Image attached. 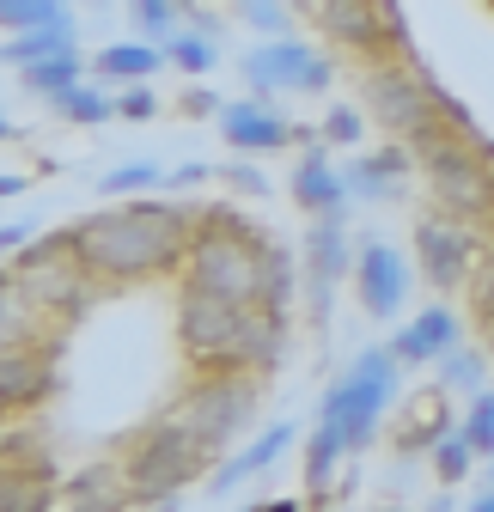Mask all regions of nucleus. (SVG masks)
<instances>
[{
  "instance_id": "bb28decb",
  "label": "nucleus",
  "mask_w": 494,
  "mask_h": 512,
  "mask_svg": "<svg viewBox=\"0 0 494 512\" xmlns=\"http://www.w3.org/2000/svg\"><path fill=\"white\" fill-rule=\"evenodd\" d=\"M74 13L61 0H0V25L7 31H43V25H68Z\"/></svg>"
},
{
  "instance_id": "9d476101",
  "label": "nucleus",
  "mask_w": 494,
  "mask_h": 512,
  "mask_svg": "<svg viewBox=\"0 0 494 512\" xmlns=\"http://www.w3.org/2000/svg\"><path fill=\"white\" fill-rule=\"evenodd\" d=\"M354 293H360V311L366 317H397L403 299H409V263L379 244V238H366L354 250Z\"/></svg>"
},
{
  "instance_id": "f03ea898",
  "label": "nucleus",
  "mask_w": 494,
  "mask_h": 512,
  "mask_svg": "<svg viewBox=\"0 0 494 512\" xmlns=\"http://www.w3.org/2000/svg\"><path fill=\"white\" fill-rule=\"evenodd\" d=\"M208 232L190 238V256H183V281L196 293L232 299V305H257L263 299V238H251V226H238L232 214H208Z\"/></svg>"
},
{
  "instance_id": "79ce46f5",
  "label": "nucleus",
  "mask_w": 494,
  "mask_h": 512,
  "mask_svg": "<svg viewBox=\"0 0 494 512\" xmlns=\"http://www.w3.org/2000/svg\"><path fill=\"white\" fill-rule=\"evenodd\" d=\"M0 244H7L19 256V244H31V220H7V232H0Z\"/></svg>"
},
{
  "instance_id": "423d86ee",
  "label": "nucleus",
  "mask_w": 494,
  "mask_h": 512,
  "mask_svg": "<svg viewBox=\"0 0 494 512\" xmlns=\"http://www.w3.org/2000/svg\"><path fill=\"white\" fill-rule=\"evenodd\" d=\"M366 104H373V116L391 128V135L415 141V147H434V141H452L446 135V116L464 122L427 80L403 74V68H373V80H366Z\"/></svg>"
},
{
  "instance_id": "c03bdc74",
  "label": "nucleus",
  "mask_w": 494,
  "mask_h": 512,
  "mask_svg": "<svg viewBox=\"0 0 494 512\" xmlns=\"http://www.w3.org/2000/svg\"><path fill=\"white\" fill-rule=\"evenodd\" d=\"M464 512H494V488H482V494H476V500H470Z\"/></svg>"
},
{
  "instance_id": "f8f14e48",
  "label": "nucleus",
  "mask_w": 494,
  "mask_h": 512,
  "mask_svg": "<svg viewBox=\"0 0 494 512\" xmlns=\"http://www.w3.org/2000/svg\"><path fill=\"white\" fill-rule=\"evenodd\" d=\"M415 263H421V275L434 281L440 293L464 287V275H470V232H458L446 220H421L415 226Z\"/></svg>"
},
{
  "instance_id": "4c0bfd02",
  "label": "nucleus",
  "mask_w": 494,
  "mask_h": 512,
  "mask_svg": "<svg viewBox=\"0 0 494 512\" xmlns=\"http://www.w3.org/2000/svg\"><path fill=\"white\" fill-rule=\"evenodd\" d=\"M244 19H251L257 31H275V37H287V7H281V0H251V7H244Z\"/></svg>"
},
{
  "instance_id": "dca6fc26",
  "label": "nucleus",
  "mask_w": 494,
  "mask_h": 512,
  "mask_svg": "<svg viewBox=\"0 0 494 512\" xmlns=\"http://www.w3.org/2000/svg\"><path fill=\"white\" fill-rule=\"evenodd\" d=\"M287 445H293V427H287V421H275L269 433H257L251 445H244L238 458H226V464H220V470L208 476V488H214V494H232L238 482H251L257 470H269V464H275V458L287 452Z\"/></svg>"
},
{
  "instance_id": "de8ad7c7",
  "label": "nucleus",
  "mask_w": 494,
  "mask_h": 512,
  "mask_svg": "<svg viewBox=\"0 0 494 512\" xmlns=\"http://www.w3.org/2000/svg\"><path fill=\"white\" fill-rule=\"evenodd\" d=\"M177 7H196V0H177Z\"/></svg>"
},
{
  "instance_id": "c9c22d12",
  "label": "nucleus",
  "mask_w": 494,
  "mask_h": 512,
  "mask_svg": "<svg viewBox=\"0 0 494 512\" xmlns=\"http://www.w3.org/2000/svg\"><path fill=\"white\" fill-rule=\"evenodd\" d=\"M324 135H330L336 147H360V141H366V122H360V110H348V104H336V110L324 116Z\"/></svg>"
},
{
  "instance_id": "f3484780",
  "label": "nucleus",
  "mask_w": 494,
  "mask_h": 512,
  "mask_svg": "<svg viewBox=\"0 0 494 512\" xmlns=\"http://www.w3.org/2000/svg\"><path fill=\"white\" fill-rule=\"evenodd\" d=\"M385 13V7H379ZM379 13H373V0H324L318 19L330 37H342L348 49H373L379 43Z\"/></svg>"
},
{
  "instance_id": "09e8293b",
  "label": "nucleus",
  "mask_w": 494,
  "mask_h": 512,
  "mask_svg": "<svg viewBox=\"0 0 494 512\" xmlns=\"http://www.w3.org/2000/svg\"><path fill=\"white\" fill-rule=\"evenodd\" d=\"M238 7H251V0H238Z\"/></svg>"
},
{
  "instance_id": "58836bf2",
  "label": "nucleus",
  "mask_w": 494,
  "mask_h": 512,
  "mask_svg": "<svg viewBox=\"0 0 494 512\" xmlns=\"http://www.w3.org/2000/svg\"><path fill=\"white\" fill-rule=\"evenodd\" d=\"M153 110H159V98H153L147 86H129V92L116 98V116H129V122H147Z\"/></svg>"
},
{
  "instance_id": "4468645a",
  "label": "nucleus",
  "mask_w": 494,
  "mask_h": 512,
  "mask_svg": "<svg viewBox=\"0 0 494 512\" xmlns=\"http://www.w3.org/2000/svg\"><path fill=\"white\" fill-rule=\"evenodd\" d=\"M452 348H458V317H452L446 305H427V311H415V324H403V330L391 336V354H397L403 366L446 360Z\"/></svg>"
},
{
  "instance_id": "a211bd4d",
  "label": "nucleus",
  "mask_w": 494,
  "mask_h": 512,
  "mask_svg": "<svg viewBox=\"0 0 494 512\" xmlns=\"http://www.w3.org/2000/svg\"><path fill=\"white\" fill-rule=\"evenodd\" d=\"M159 61H165V49H153V43H104L98 49V80H147V74H159Z\"/></svg>"
},
{
  "instance_id": "a18cd8bd",
  "label": "nucleus",
  "mask_w": 494,
  "mask_h": 512,
  "mask_svg": "<svg viewBox=\"0 0 494 512\" xmlns=\"http://www.w3.org/2000/svg\"><path fill=\"white\" fill-rule=\"evenodd\" d=\"M257 512H299V500H269V506H257Z\"/></svg>"
},
{
  "instance_id": "e433bc0d",
  "label": "nucleus",
  "mask_w": 494,
  "mask_h": 512,
  "mask_svg": "<svg viewBox=\"0 0 494 512\" xmlns=\"http://www.w3.org/2000/svg\"><path fill=\"white\" fill-rule=\"evenodd\" d=\"M470 305H476L482 324H494V256H488V263L470 275Z\"/></svg>"
},
{
  "instance_id": "7ed1b4c3",
  "label": "nucleus",
  "mask_w": 494,
  "mask_h": 512,
  "mask_svg": "<svg viewBox=\"0 0 494 512\" xmlns=\"http://www.w3.org/2000/svg\"><path fill=\"white\" fill-rule=\"evenodd\" d=\"M208 458H214V445H208L190 421H183V415H171V421H159V427L141 433V445L129 452L122 476H129L135 500H171L190 476L208 470Z\"/></svg>"
},
{
  "instance_id": "39448f33",
  "label": "nucleus",
  "mask_w": 494,
  "mask_h": 512,
  "mask_svg": "<svg viewBox=\"0 0 494 512\" xmlns=\"http://www.w3.org/2000/svg\"><path fill=\"white\" fill-rule=\"evenodd\" d=\"M177 342L202 372H251L244 366V342H251V305H232L214 293H183L177 305Z\"/></svg>"
},
{
  "instance_id": "37998d69",
  "label": "nucleus",
  "mask_w": 494,
  "mask_h": 512,
  "mask_svg": "<svg viewBox=\"0 0 494 512\" xmlns=\"http://www.w3.org/2000/svg\"><path fill=\"white\" fill-rule=\"evenodd\" d=\"M202 177H208L202 165H177V171H171V183H177V189H190V183H202Z\"/></svg>"
},
{
  "instance_id": "0eeeda50",
  "label": "nucleus",
  "mask_w": 494,
  "mask_h": 512,
  "mask_svg": "<svg viewBox=\"0 0 494 512\" xmlns=\"http://www.w3.org/2000/svg\"><path fill=\"white\" fill-rule=\"evenodd\" d=\"M183 421H190L214 452L220 445H232L244 427H251V415H257V384L251 378H238V372H214V378H202L196 391H190V403L177 409Z\"/></svg>"
},
{
  "instance_id": "a19ab883",
  "label": "nucleus",
  "mask_w": 494,
  "mask_h": 512,
  "mask_svg": "<svg viewBox=\"0 0 494 512\" xmlns=\"http://www.w3.org/2000/svg\"><path fill=\"white\" fill-rule=\"evenodd\" d=\"M183 110H190V116H220L226 104H220L214 92H190V98H183Z\"/></svg>"
},
{
  "instance_id": "f257e3e1",
  "label": "nucleus",
  "mask_w": 494,
  "mask_h": 512,
  "mask_svg": "<svg viewBox=\"0 0 494 512\" xmlns=\"http://www.w3.org/2000/svg\"><path fill=\"white\" fill-rule=\"evenodd\" d=\"M80 263L92 275H110V281H135V275H159L183 256V220L171 208H153V202H135V208H116V214H98L80 226Z\"/></svg>"
},
{
  "instance_id": "7c9ffc66",
  "label": "nucleus",
  "mask_w": 494,
  "mask_h": 512,
  "mask_svg": "<svg viewBox=\"0 0 494 512\" xmlns=\"http://www.w3.org/2000/svg\"><path fill=\"white\" fill-rule=\"evenodd\" d=\"M470 464H476V445L452 427V433L434 445V470H440V482H446V488H458V482L470 476Z\"/></svg>"
},
{
  "instance_id": "5701e85b",
  "label": "nucleus",
  "mask_w": 494,
  "mask_h": 512,
  "mask_svg": "<svg viewBox=\"0 0 494 512\" xmlns=\"http://www.w3.org/2000/svg\"><path fill=\"white\" fill-rule=\"evenodd\" d=\"M68 49H80V43H74V19H68V25H43V31H13V37H7V61H13V68H31V61L68 55Z\"/></svg>"
},
{
  "instance_id": "f704fd0d",
  "label": "nucleus",
  "mask_w": 494,
  "mask_h": 512,
  "mask_svg": "<svg viewBox=\"0 0 494 512\" xmlns=\"http://www.w3.org/2000/svg\"><path fill=\"white\" fill-rule=\"evenodd\" d=\"M446 384L476 397V391H482V354H470V348L458 354V348H452V354H446Z\"/></svg>"
},
{
  "instance_id": "8fccbe9b",
  "label": "nucleus",
  "mask_w": 494,
  "mask_h": 512,
  "mask_svg": "<svg viewBox=\"0 0 494 512\" xmlns=\"http://www.w3.org/2000/svg\"><path fill=\"white\" fill-rule=\"evenodd\" d=\"M244 512H257V506H244Z\"/></svg>"
},
{
  "instance_id": "c85d7f7f",
  "label": "nucleus",
  "mask_w": 494,
  "mask_h": 512,
  "mask_svg": "<svg viewBox=\"0 0 494 512\" xmlns=\"http://www.w3.org/2000/svg\"><path fill=\"white\" fill-rule=\"evenodd\" d=\"M0 512H49V482L31 470H7V488H0Z\"/></svg>"
},
{
  "instance_id": "6e6552de",
  "label": "nucleus",
  "mask_w": 494,
  "mask_h": 512,
  "mask_svg": "<svg viewBox=\"0 0 494 512\" xmlns=\"http://www.w3.org/2000/svg\"><path fill=\"white\" fill-rule=\"evenodd\" d=\"M244 80L257 86V98H269V92H324L330 86V61L299 37H269V43H257L244 55Z\"/></svg>"
},
{
  "instance_id": "4be33fe9",
  "label": "nucleus",
  "mask_w": 494,
  "mask_h": 512,
  "mask_svg": "<svg viewBox=\"0 0 494 512\" xmlns=\"http://www.w3.org/2000/svg\"><path fill=\"white\" fill-rule=\"evenodd\" d=\"M49 391V372L31 360V354H19V348H7V360H0V397H7V409H31L37 397Z\"/></svg>"
},
{
  "instance_id": "c756f323",
  "label": "nucleus",
  "mask_w": 494,
  "mask_h": 512,
  "mask_svg": "<svg viewBox=\"0 0 494 512\" xmlns=\"http://www.w3.org/2000/svg\"><path fill=\"white\" fill-rule=\"evenodd\" d=\"M458 433L476 445V458H494V391H476V397H470V409H464Z\"/></svg>"
},
{
  "instance_id": "ddd939ff",
  "label": "nucleus",
  "mask_w": 494,
  "mask_h": 512,
  "mask_svg": "<svg viewBox=\"0 0 494 512\" xmlns=\"http://www.w3.org/2000/svg\"><path fill=\"white\" fill-rule=\"evenodd\" d=\"M293 135H299V128H293L287 116H275L263 98L226 104V110H220V141H226L232 153H275V147H287Z\"/></svg>"
},
{
  "instance_id": "1a4fd4ad",
  "label": "nucleus",
  "mask_w": 494,
  "mask_h": 512,
  "mask_svg": "<svg viewBox=\"0 0 494 512\" xmlns=\"http://www.w3.org/2000/svg\"><path fill=\"white\" fill-rule=\"evenodd\" d=\"M421 165H427V177H434L440 202L458 208L464 220H482V214L494 208V183H488V171L464 153V141H434V147H421Z\"/></svg>"
},
{
  "instance_id": "cd10ccee",
  "label": "nucleus",
  "mask_w": 494,
  "mask_h": 512,
  "mask_svg": "<svg viewBox=\"0 0 494 512\" xmlns=\"http://www.w3.org/2000/svg\"><path fill=\"white\" fill-rule=\"evenodd\" d=\"M25 86H31V92H43V98H55V92L80 86V49L49 55V61H31V68H25Z\"/></svg>"
},
{
  "instance_id": "a878e982",
  "label": "nucleus",
  "mask_w": 494,
  "mask_h": 512,
  "mask_svg": "<svg viewBox=\"0 0 494 512\" xmlns=\"http://www.w3.org/2000/svg\"><path fill=\"white\" fill-rule=\"evenodd\" d=\"M49 104L68 116V122H86V128H98V122H110V116H116V98H104V92H98V86H86V80H80V86H68V92H55Z\"/></svg>"
},
{
  "instance_id": "412c9836",
  "label": "nucleus",
  "mask_w": 494,
  "mask_h": 512,
  "mask_svg": "<svg viewBox=\"0 0 494 512\" xmlns=\"http://www.w3.org/2000/svg\"><path fill=\"white\" fill-rule=\"evenodd\" d=\"M397 177H409V153L403 147H379V153H366L348 171V189H354V196H391Z\"/></svg>"
},
{
  "instance_id": "72a5a7b5",
  "label": "nucleus",
  "mask_w": 494,
  "mask_h": 512,
  "mask_svg": "<svg viewBox=\"0 0 494 512\" xmlns=\"http://www.w3.org/2000/svg\"><path fill=\"white\" fill-rule=\"evenodd\" d=\"M147 183H159V165H147V159H135V165H116L98 189L104 196H135V189H147Z\"/></svg>"
},
{
  "instance_id": "ea45409f",
  "label": "nucleus",
  "mask_w": 494,
  "mask_h": 512,
  "mask_svg": "<svg viewBox=\"0 0 494 512\" xmlns=\"http://www.w3.org/2000/svg\"><path fill=\"white\" fill-rule=\"evenodd\" d=\"M220 177H226L232 189H244V196H263V189H269V177H263V171H251V165H226Z\"/></svg>"
},
{
  "instance_id": "6ab92c4d",
  "label": "nucleus",
  "mask_w": 494,
  "mask_h": 512,
  "mask_svg": "<svg viewBox=\"0 0 494 512\" xmlns=\"http://www.w3.org/2000/svg\"><path fill=\"white\" fill-rule=\"evenodd\" d=\"M135 500V488L129 482H110V470H86V476H74V488H68V512H122Z\"/></svg>"
},
{
  "instance_id": "393cba45",
  "label": "nucleus",
  "mask_w": 494,
  "mask_h": 512,
  "mask_svg": "<svg viewBox=\"0 0 494 512\" xmlns=\"http://www.w3.org/2000/svg\"><path fill=\"white\" fill-rule=\"evenodd\" d=\"M165 61H171V68H183V74H208L214 61H220V43L208 31H171L165 37Z\"/></svg>"
},
{
  "instance_id": "2eb2a0df",
  "label": "nucleus",
  "mask_w": 494,
  "mask_h": 512,
  "mask_svg": "<svg viewBox=\"0 0 494 512\" xmlns=\"http://www.w3.org/2000/svg\"><path fill=\"white\" fill-rule=\"evenodd\" d=\"M348 196H354L348 177H336V171H330V159H324L318 147L299 159V171H293V202H299L305 214H342V202H348Z\"/></svg>"
},
{
  "instance_id": "aec40b11",
  "label": "nucleus",
  "mask_w": 494,
  "mask_h": 512,
  "mask_svg": "<svg viewBox=\"0 0 494 512\" xmlns=\"http://www.w3.org/2000/svg\"><path fill=\"white\" fill-rule=\"evenodd\" d=\"M342 452H348V439H342L336 415H324V409H318V433H312V445H305V488L324 494V488H330V470H336V458H342Z\"/></svg>"
},
{
  "instance_id": "b1692460",
  "label": "nucleus",
  "mask_w": 494,
  "mask_h": 512,
  "mask_svg": "<svg viewBox=\"0 0 494 512\" xmlns=\"http://www.w3.org/2000/svg\"><path fill=\"white\" fill-rule=\"evenodd\" d=\"M281 336H287L281 305H251V342H244V366H275Z\"/></svg>"
},
{
  "instance_id": "2f4dec72",
  "label": "nucleus",
  "mask_w": 494,
  "mask_h": 512,
  "mask_svg": "<svg viewBox=\"0 0 494 512\" xmlns=\"http://www.w3.org/2000/svg\"><path fill=\"white\" fill-rule=\"evenodd\" d=\"M287 293H293V263H287L281 244H269L263 250V299L257 305H287Z\"/></svg>"
},
{
  "instance_id": "20e7f679",
  "label": "nucleus",
  "mask_w": 494,
  "mask_h": 512,
  "mask_svg": "<svg viewBox=\"0 0 494 512\" xmlns=\"http://www.w3.org/2000/svg\"><path fill=\"white\" fill-rule=\"evenodd\" d=\"M397 366H403V360H397L391 348H360L354 366H348V378H336L330 391H324V415H336L348 452H366V445H373L379 415H385V403L397 397Z\"/></svg>"
},
{
  "instance_id": "473e14b6",
  "label": "nucleus",
  "mask_w": 494,
  "mask_h": 512,
  "mask_svg": "<svg viewBox=\"0 0 494 512\" xmlns=\"http://www.w3.org/2000/svg\"><path fill=\"white\" fill-rule=\"evenodd\" d=\"M129 19L141 37H171L177 31V0H129Z\"/></svg>"
},
{
  "instance_id": "49530a36",
  "label": "nucleus",
  "mask_w": 494,
  "mask_h": 512,
  "mask_svg": "<svg viewBox=\"0 0 494 512\" xmlns=\"http://www.w3.org/2000/svg\"><path fill=\"white\" fill-rule=\"evenodd\" d=\"M488 488H494V464H488Z\"/></svg>"
},
{
  "instance_id": "9b49d317",
  "label": "nucleus",
  "mask_w": 494,
  "mask_h": 512,
  "mask_svg": "<svg viewBox=\"0 0 494 512\" xmlns=\"http://www.w3.org/2000/svg\"><path fill=\"white\" fill-rule=\"evenodd\" d=\"M342 269H348V226H342V214H318V226L305 232V287H312L318 330L330 324V299H336Z\"/></svg>"
}]
</instances>
